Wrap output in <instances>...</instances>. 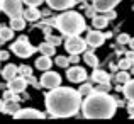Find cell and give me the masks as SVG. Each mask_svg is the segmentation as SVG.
Instances as JSON below:
<instances>
[{
    "label": "cell",
    "instance_id": "4fadbf2b",
    "mask_svg": "<svg viewBox=\"0 0 134 124\" xmlns=\"http://www.w3.org/2000/svg\"><path fill=\"white\" fill-rule=\"evenodd\" d=\"M121 0H93V9L97 12H105V10L114 9Z\"/></svg>",
    "mask_w": 134,
    "mask_h": 124
},
{
    "label": "cell",
    "instance_id": "e575fe53",
    "mask_svg": "<svg viewBox=\"0 0 134 124\" xmlns=\"http://www.w3.org/2000/svg\"><path fill=\"white\" fill-rule=\"evenodd\" d=\"M126 58H127L131 63H134V49H132V51H127V53H126Z\"/></svg>",
    "mask_w": 134,
    "mask_h": 124
},
{
    "label": "cell",
    "instance_id": "7a4b0ae2",
    "mask_svg": "<svg viewBox=\"0 0 134 124\" xmlns=\"http://www.w3.org/2000/svg\"><path fill=\"white\" fill-rule=\"evenodd\" d=\"M117 100L105 92H92L82 102V112L87 119H110L114 117Z\"/></svg>",
    "mask_w": 134,
    "mask_h": 124
},
{
    "label": "cell",
    "instance_id": "1f68e13d",
    "mask_svg": "<svg viewBox=\"0 0 134 124\" xmlns=\"http://www.w3.org/2000/svg\"><path fill=\"white\" fill-rule=\"evenodd\" d=\"M117 42H119V44H127V42H129V36H127V34H121V36L117 37Z\"/></svg>",
    "mask_w": 134,
    "mask_h": 124
},
{
    "label": "cell",
    "instance_id": "5bb4252c",
    "mask_svg": "<svg viewBox=\"0 0 134 124\" xmlns=\"http://www.w3.org/2000/svg\"><path fill=\"white\" fill-rule=\"evenodd\" d=\"M17 75H19V66L12 65V63H10V65H7L5 68L2 70V77L7 80V82H9L10 78H14V77H17Z\"/></svg>",
    "mask_w": 134,
    "mask_h": 124
},
{
    "label": "cell",
    "instance_id": "83f0119b",
    "mask_svg": "<svg viewBox=\"0 0 134 124\" xmlns=\"http://www.w3.org/2000/svg\"><path fill=\"white\" fill-rule=\"evenodd\" d=\"M129 80V73L127 72H119L117 73V82L119 83H126Z\"/></svg>",
    "mask_w": 134,
    "mask_h": 124
},
{
    "label": "cell",
    "instance_id": "8fae6325",
    "mask_svg": "<svg viewBox=\"0 0 134 124\" xmlns=\"http://www.w3.org/2000/svg\"><path fill=\"white\" fill-rule=\"evenodd\" d=\"M27 87V80L24 77H14L9 80V90L14 94H22Z\"/></svg>",
    "mask_w": 134,
    "mask_h": 124
},
{
    "label": "cell",
    "instance_id": "8992f818",
    "mask_svg": "<svg viewBox=\"0 0 134 124\" xmlns=\"http://www.w3.org/2000/svg\"><path fill=\"white\" fill-rule=\"evenodd\" d=\"M0 9L9 17L22 15V0H0Z\"/></svg>",
    "mask_w": 134,
    "mask_h": 124
},
{
    "label": "cell",
    "instance_id": "f546056e",
    "mask_svg": "<svg viewBox=\"0 0 134 124\" xmlns=\"http://www.w3.org/2000/svg\"><path fill=\"white\" fill-rule=\"evenodd\" d=\"M22 2L26 3V5H29V7H39L44 0H22Z\"/></svg>",
    "mask_w": 134,
    "mask_h": 124
},
{
    "label": "cell",
    "instance_id": "8d00e7d4",
    "mask_svg": "<svg viewBox=\"0 0 134 124\" xmlns=\"http://www.w3.org/2000/svg\"><path fill=\"white\" fill-rule=\"evenodd\" d=\"M70 61H71V63H78V55H71Z\"/></svg>",
    "mask_w": 134,
    "mask_h": 124
},
{
    "label": "cell",
    "instance_id": "d4e9b609",
    "mask_svg": "<svg viewBox=\"0 0 134 124\" xmlns=\"http://www.w3.org/2000/svg\"><path fill=\"white\" fill-rule=\"evenodd\" d=\"M78 92H80V95H82V97H87L88 94L93 92V87H92V83H85V85H82V87H80Z\"/></svg>",
    "mask_w": 134,
    "mask_h": 124
},
{
    "label": "cell",
    "instance_id": "4dcf8cb0",
    "mask_svg": "<svg viewBox=\"0 0 134 124\" xmlns=\"http://www.w3.org/2000/svg\"><path fill=\"white\" fill-rule=\"evenodd\" d=\"M102 14H104V15L107 17L109 20H112V19H115V17H117V15H115V12H114V9H110V10H105V12H102Z\"/></svg>",
    "mask_w": 134,
    "mask_h": 124
},
{
    "label": "cell",
    "instance_id": "7402d4cb",
    "mask_svg": "<svg viewBox=\"0 0 134 124\" xmlns=\"http://www.w3.org/2000/svg\"><path fill=\"white\" fill-rule=\"evenodd\" d=\"M17 111H19V104H17V100H5V102H3V112L14 116Z\"/></svg>",
    "mask_w": 134,
    "mask_h": 124
},
{
    "label": "cell",
    "instance_id": "6da1fadb",
    "mask_svg": "<svg viewBox=\"0 0 134 124\" xmlns=\"http://www.w3.org/2000/svg\"><path fill=\"white\" fill-rule=\"evenodd\" d=\"M82 99L71 87H54L46 94L44 104L51 117H73L82 109Z\"/></svg>",
    "mask_w": 134,
    "mask_h": 124
},
{
    "label": "cell",
    "instance_id": "836d02e7",
    "mask_svg": "<svg viewBox=\"0 0 134 124\" xmlns=\"http://www.w3.org/2000/svg\"><path fill=\"white\" fill-rule=\"evenodd\" d=\"M9 60V51H0V61H5Z\"/></svg>",
    "mask_w": 134,
    "mask_h": 124
},
{
    "label": "cell",
    "instance_id": "f1b7e54d",
    "mask_svg": "<svg viewBox=\"0 0 134 124\" xmlns=\"http://www.w3.org/2000/svg\"><path fill=\"white\" fill-rule=\"evenodd\" d=\"M3 100H19V97H17V94H14V92L7 90L5 95H3Z\"/></svg>",
    "mask_w": 134,
    "mask_h": 124
},
{
    "label": "cell",
    "instance_id": "52a82bcc",
    "mask_svg": "<svg viewBox=\"0 0 134 124\" xmlns=\"http://www.w3.org/2000/svg\"><path fill=\"white\" fill-rule=\"evenodd\" d=\"M39 83H41V87L51 90V88L59 87V85H61V75L56 73V72H49V70H46V72L43 73V77H41Z\"/></svg>",
    "mask_w": 134,
    "mask_h": 124
},
{
    "label": "cell",
    "instance_id": "d6986e66",
    "mask_svg": "<svg viewBox=\"0 0 134 124\" xmlns=\"http://www.w3.org/2000/svg\"><path fill=\"white\" fill-rule=\"evenodd\" d=\"M122 92H124L127 100H134V80L129 78L127 82L124 83V87H122Z\"/></svg>",
    "mask_w": 134,
    "mask_h": 124
},
{
    "label": "cell",
    "instance_id": "ac0fdd59",
    "mask_svg": "<svg viewBox=\"0 0 134 124\" xmlns=\"http://www.w3.org/2000/svg\"><path fill=\"white\" fill-rule=\"evenodd\" d=\"M92 80L97 83H107L110 80V75L107 72H104V70H95L93 75H92Z\"/></svg>",
    "mask_w": 134,
    "mask_h": 124
},
{
    "label": "cell",
    "instance_id": "e0dca14e",
    "mask_svg": "<svg viewBox=\"0 0 134 124\" xmlns=\"http://www.w3.org/2000/svg\"><path fill=\"white\" fill-rule=\"evenodd\" d=\"M22 15H24V19H26V20H31V22L41 19V12H39L37 7H29L26 12H22Z\"/></svg>",
    "mask_w": 134,
    "mask_h": 124
},
{
    "label": "cell",
    "instance_id": "7c38bea8",
    "mask_svg": "<svg viewBox=\"0 0 134 124\" xmlns=\"http://www.w3.org/2000/svg\"><path fill=\"white\" fill-rule=\"evenodd\" d=\"M48 2V5L51 7V9L54 10H68L71 9L73 5H75L76 0H46Z\"/></svg>",
    "mask_w": 134,
    "mask_h": 124
},
{
    "label": "cell",
    "instance_id": "9c48e42d",
    "mask_svg": "<svg viewBox=\"0 0 134 124\" xmlns=\"http://www.w3.org/2000/svg\"><path fill=\"white\" fill-rule=\"evenodd\" d=\"M14 117L15 119H44V114L41 111H37V109H19V111L14 114Z\"/></svg>",
    "mask_w": 134,
    "mask_h": 124
},
{
    "label": "cell",
    "instance_id": "3957f363",
    "mask_svg": "<svg viewBox=\"0 0 134 124\" xmlns=\"http://www.w3.org/2000/svg\"><path fill=\"white\" fill-rule=\"evenodd\" d=\"M56 27L61 31L65 36H75V34H82L87 29L85 24V17L80 12L75 10H68V12H63L61 15L56 17L54 20Z\"/></svg>",
    "mask_w": 134,
    "mask_h": 124
},
{
    "label": "cell",
    "instance_id": "9a60e30c",
    "mask_svg": "<svg viewBox=\"0 0 134 124\" xmlns=\"http://www.w3.org/2000/svg\"><path fill=\"white\" fill-rule=\"evenodd\" d=\"M36 66H37V70H41V72L51 70V56L41 55V58H37V60H36Z\"/></svg>",
    "mask_w": 134,
    "mask_h": 124
},
{
    "label": "cell",
    "instance_id": "484cf974",
    "mask_svg": "<svg viewBox=\"0 0 134 124\" xmlns=\"http://www.w3.org/2000/svg\"><path fill=\"white\" fill-rule=\"evenodd\" d=\"M56 65H58L59 68H66V66L70 65V58H66V56H58V58H56Z\"/></svg>",
    "mask_w": 134,
    "mask_h": 124
},
{
    "label": "cell",
    "instance_id": "d590c367",
    "mask_svg": "<svg viewBox=\"0 0 134 124\" xmlns=\"http://www.w3.org/2000/svg\"><path fill=\"white\" fill-rule=\"evenodd\" d=\"M49 42H51V44H59V42H61V39H59V37H49Z\"/></svg>",
    "mask_w": 134,
    "mask_h": 124
},
{
    "label": "cell",
    "instance_id": "603a6c76",
    "mask_svg": "<svg viewBox=\"0 0 134 124\" xmlns=\"http://www.w3.org/2000/svg\"><path fill=\"white\" fill-rule=\"evenodd\" d=\"M83 60H85V63L88 66H92V68H97L98 66V58L93 55L92 51H88V53H85V56H83Z\"/></svg>",
    "mask_w": 134,
    "mask_h": 124
},
{
    "label": "cell",
    "instance_id": "30bf717a",
    "mask_svg": "<svg viewBox=\"0 0 134 124\" xmlns=\"http://www.w3.org/2000/svg\"><path fill=\"white\" fill-rule=\"evenodd\" d=\"M87 46H92V48H98V46L104 44L105 41V34L100 33V31H88V36H87Z\"/></svg>",
    "mask_w": 134,
    "mask_h": 124
},
{
    "label": "cell",
    "instance_id": "44dd1931",
    "mask_svg": "<svg viewBox=\"0 0 134 124\" xmlns=\"http://www.w3.org/2000/svg\"><path fill=\"white\" fill-rule=\"evenodd\" d=\"M93 27L95 29H104V27H107V24H109V19L104 15V14H100V15H93Z\"/></svg>",
    "mask_w": 134,
    "mask_h": 124
},
{
    "label": "cell",
    "instance_id": "ba28073f",
    "mask_svg": "<svg viewBox=\"0 0 134 124\" xmlns=\"http://www.w3.org/2000/svg\"><path fill=\"white\" fill-rule=\"evenodd\" d=\"M66 78L70 80V82L73 83H80V82H85L87 80V70L83 68V66H71V68H68V72H66Z\"/></svg>",
    "mask_w": 134,
    "mask_h": 124
},
{
    "label": "cell",
    "instance_id": "74e56055",
    "mask_svg": "<svg viewBox=\"0 0 134 124\" xmlns=\"http://www.w3.org/2000/svg\"><path fill=\"white\" fill-rule=\"evenodd\" d=\"M127 44H129V48H131V49H134V37H129V42H127Z\"/></svg>",
    "mask_w": 134,
    "mask_h": 124
},
{
    "label": "cell",
    "instance_id": "ab89813d",
    "mask_svg": "<svg viewBox=\"0 0 134 124\" xmlns=\"http://www.w3.org/2000/svg\"><path fill=\"white\" fill-rule=\"evenodd\" d=\"M0 44H2V39H0Z\"/></svg>",
    "mask_w": 134,
    "mask_h": 124
},
{
    "label": "cell",
    "instance_id": "f35d334b",
    "mask_svg": "<svg viewBox=\"0 0 134 124\" xmlns=\"http://www.w3.org/2000/svg\"><path fill=\"white\" fill-rule=\"evenodd\" d=\"M2 111H3V100L0 99V112H2Z\"/></svg>",
    "mask_w": 134,
    "mask_h": 124
},
{
    "label": "cell",
    "instance_id": "4316f807",
    "mask_svg": "<svg viewBox=\"0 0 134 124\" xmlns=\"http://www.w3.org/2000/svg\"><path fill=\"white\" fill-rule=\"evenodd\" d=\"M19 75L20 77H24V78H26V77H29V75H32V70H31V66H19Z\"/></svg>",
    "mask_w": 134,
    "mask_h": 124
},
{
    "label": "cell",
    "instance_id": "2e32d148",
    "mask_svg": "<svg viewBox=\"0 0 134 124\" xmlns=\"http://www.w3.org/2000/svg\"><path fill=\"white\" fill-rule=\"evenodd\" d=\"M27 20L24 19V15H17V17H10V27L14 31H24Z\"/></svg>",
    "mask_w": 134,
    "mask_h": 124
},
{
    "label": "cell",
    "instance_id": "cb8c5ba5",
    "mask_svg": "<svg viewBox=\"0 0 134 124\" xmlns=\"http://www.w3.org/2000/svg\"><path fill=\"white\" fill-rule=\"evenodd\" d=\"M12 37H14L12 27H0V39L2 41H10Z\"/></svg>",
    "mask_w": 134,
    "mask_h": 124
},
{
    "label": "cell",
    "instance_id": "b9f144b4",
    "mask_svg": "<svg viewBox=\"0 0 134 124\" xmlns=\"http://www.w3.org/2000/svg\"><path fill=\"white\" fill-rule=\"evenodd\" d=\"M0 27H2V26H0Z\"/></svg>",
    "mask_w": 134,
    "mask_h": 124
},
{
    "label": "cell",
    "instance_id": "ffe728a7",
    "mask_svg": "<svg viewBox=\"0 0 134 124\" xmlns=\"http://www.w3.org/2000/svg\"><path fill=\"white\" fill-rule=\"evenodd\" d=\"M39 53L41 55H46V56H53L56 53V48H54V44H51V42H43V44H39Z\"/></svg>",
    "mask_w": 134,
    "mask_h": 124
},
{
    "label": "cell",
    "instance_id": "277c9868",
    "mask_svg": "<svg viewBox=\"0 0 134 124\" xmlns=\"http://www.w3.org/2000/svg\"><path fill=\"white\" fill-rule=\"evenodd\" d=\"M12 53L17 55L19 58H29L31 55L36 53V48L31 44L26 36H22V37H19V39L12 44Z\"/></svg>",
    "mask_w": 134,
    "mask_h": 124
},
{
    "label": "cell",
    "instance_id": "60d3db41",
    "mask_svg": "<svg viewBox=\"0 0 134 124\" xmlns=\"http://www.w3.org/2000/svg\"><path fill=\"white\" fill-rule=\"evenodd\" d=\"M0 12H2V9H0Z\"/></svg>",
    "mask_w": 134,
    "mask_h": 124
},
{
    "label": "cell",
    "instance_id": "5b68a950",
    "mask_svg": "<svg viewBox=\"0 0 134 124\" xmlns=\"http://www.w3.org/2000/svg\"><path fill=\"white\" fill-rule=\"evenodd\" d=\"M65 48L70 55H80L87 49V41L80 37V34H75V36H68V39L65 42Z\"/></svg>",
    "mask_w": 134,
    "mask_h": 124
},
{
    "label": "cell",
    "instance_id": "d6a6232c",
    "mask_svg": "<svg viewBox=\"0 0 134 124\" xmlns=\"http://www.w3.org/2000/svg\"><path fill=\"white\" fill-rule=\"evenodd\" d=\"M131 65H132V63H131V61H129V60H127V58H126V60H122V61H121V63H119V66H121V68H122V70H127V68H129V66H131Z\"/></svg>",
    "mask_w": 134,
    "mask_h": 124
}]
</instances>
